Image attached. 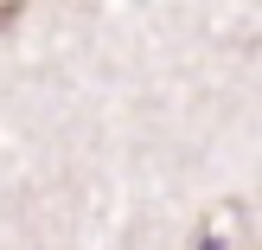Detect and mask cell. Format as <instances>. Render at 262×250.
<instances>
[{"mask_svg": "<svg viewBox=\"0 0 262 250\" xmlns=\"http://www.w3.org/2000/svg\"><path fill=\"white\" fill-rule=\"evenodd\" d=\"M199 250H224V238H199Z\"/></svg>", "mask_w": 262, "mask_h": 250, "instance_id": "6da1fadb", "label": "cell"}]
</instances>
